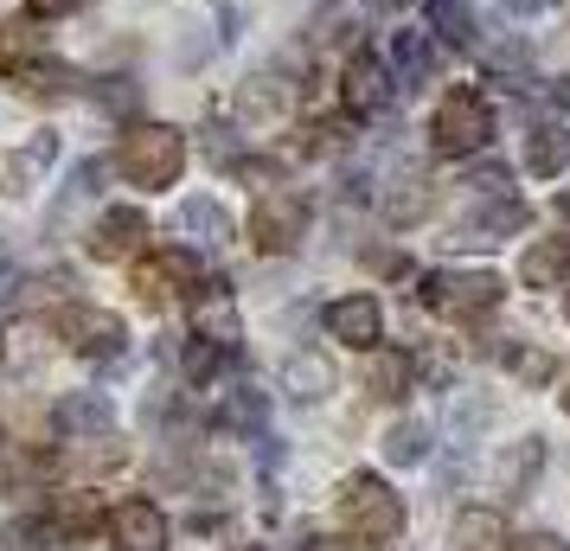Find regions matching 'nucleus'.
<instances>
[{
    "label": "nucleus",
    "mask_w": 570,
    "mask_h": 551,
    "mask_svg": "<svg viewBox=\"0 0 570 551\" xmlns=\"http://www.w3.org/2000/svg\"><path fill=\"white\" fill-rule=\"evenodd\" d=\"M116 167H122V180H129V186H148V193H160V186L180 180V167H186V135L174 129V122H135V129L122 135V148H116Z\"/></svg>",
    "instance_id": "nucleus-1"
},
{
    "label": "nucleus",
    "mask_w": 570,
    "mask_h": 551,
    "mask_svg": "<svg viewBox=\"0 0 570 551\" xmlns=\"http://www.w3.org/2000/svg\"><path fill=\"white\" fill-rule=\"evenodd\" d=\"M430 141H436L442 160H474V155H488V141H493V104L474 90V83H455V90L436 104Z\"/></svg>",
    "instance_id": "nucleus-2"
},
{
    "label": "nucleus",
    "mask_w": 570,
    "mask_h": 551,
    "mask_svg": "<svg viewBox=\"0 0 570 551\" xmlns=\"http://www.w3.org/2000/svg\"><path fill=\"white\" fill-rule=\"evenodd\" d=\"M500 295H507V283H500L493 269H430V276H423V302H430L436 315H449V321L493 315Z\"/></svg>",
    "instance_id": "nucleus-3"
},
{
    "label": "nucleus",
    "mask_w": 570,
    "mask_h": 551,
    "mask_svg": "<svg viewBox=\"0 0 570 551\" xmlns=\"http://www.w3.org/2000/svg\"><path fill=\"white\" fill-rule=\"evenodd\" d=\"M340 520L353 525L365 545H391V539L404 532V500L391 494L379 474H353V481L340 488Z\"/></svg>",
    "instance_id": "nucleus-4"
},
{
    "label": "nucleus",
    "mask_w": 570,
    "mask_h": 551,
    "mask_svg": "<svg viewBox=\"0 0 570 551\" xmlns=\"http://www.w3.org/2000/svg\"><path fill=\"white\" fill-rule=\"evenodd\" d=\"M302 232H308V199H302V193H288V186L257 193V206H250V250L288 257V250L302 244Z\"/></svg>",
    "instance_id": "nucleus-5"
},
{
    "label": "nucleus",
    "mask_w": 570,
    "mask_h": 551,
    "mask_svg": "<svg viewBox=\"0 0 570 551\" xmlns=\"http://www.w3.org/2000/svg\"><path fill=\"white\" fill-rule=\"evenodd\" d=\"M199 289V257L186 244H167V250H148V263L135 269V295L148 308H167L174 295H193Z\"/></svg>",
    "instance_id": "nucleus-6"
},
{
    "label": "nucleus",
    "mask_w": 570,
    "mask_h": 551,
    "mask_svg": "<svg viewBox=\"0 0 570 551\" xmlns=\"http://www.w3.org/2000/svg\"><path fill=\"white\" fill-rule=\"evenodd\" d=\"M525 199H513V193H488L481 199V211H468L462 225L449 232V244H462V250H488V244H507V237L525 232Z\"/></svg>",
    "instance_id": "nucleus-7"
},
{
    "label": "nucleus",
    "mask_w": 570,
    "mask_h": 551,
    "mask_svg": "<svg viewBox=\"0 0 570 551\" xmlns=\"http://www.w3.org/2000/svg\"><path fill=\"white\" fill-rule=\"evenodd\" d=\"M391 78H397L391 65H379L372 52H353L346 58V71H340V97H346L353 116H385L391 97H397V83Z\"/></svg>",
    "instance_id": "nucleus-8"
},
{
    "label": "nucleus",
    "mask_w": 570,
    "mask_h": 551,
    "mask_svg": "<svg viewBox=\"0 0 570 551\" xmlns=\"http://www.w3.org/2000/svg\"><path fill=\"white\" fill-rule=\"evenodd\" d=\"M58 334L78 346L83 360H116L122 353V321L104 315V308H65L58 315Z\"/></svg>",
    "instance_id": "nucleus-9"
},
{
    "label": "nucleus",
    "mask_w": 570,
    "mask_h": 551,
    "mask_svg": "<svg viewBox=\"0 0 570 551\" xmlns=\"http://www.w3.org/2000/svg\"><path fill=\"white\" fill-rule=\"evenodd\" d=\"M141 237H148V211H141V206H109L104 218L90 225L83 250H90L97 263H116V257H129Z\"/></svg>",
    "instance_id": "nucleus-10"
},
{
    "label": "nucleus",
    "mask_w": 570,
    "mask_h": 551,
    "mask_svg": "<svg viewBox=\"0 0 570 551\" xmlns=\"http://www.w3.org/2000/svg\"><path fill=\"white\" fill-rule=\"evenodd\" d=\"M288 109H295V83H288L283 71H257V78H244V90H237V116H244L250 129L283 122Z\"/></svg>",
    "instance_id": "nucleus-11"
},
{
    "label": "nucleus",
    "mask_w": 570,
    "mask_h": 551,
    "mask_svg": "<svg viewBox=\"0 0 570 551\" xmlns=\"http://www.w3.org/2000/svg\"><path fill=\"white\" fill-rule=\"evenodd\" d=\"M109 539L122 551H167V513L155 500H122L109 513Z\"/></svg>",
    "instance_id": "nucleus-12"
},
{
    "label": "nucleus",
    "mask_w": 570,
    "mask_h": 551,
    "mask_svg": "<svg viewBox=\"0 0 570 551\" xmlns=\"http://www.w3.org/2000/svg\"><path fill=\"white\" fill-rule=\"evenodd\" d=\"M193 334H206V341H218V346H232L237 353V295H232V283H199L193 289Z\"/></svg>",
    "instance_id": "nucleus-13"
},
{
    "label": "nucleus",
    "mask_w": 570,
    "mask_h": 551,
    "mask_svg": "<svg viewBox=\"0 0 570 551\" xmlns=\"http://www.w3.org/2000/svg\"><path fill=\"white\" fill-rule=\"evenodd\" d=\"M327 334L340 346H379L385 341V315H379L372 295H340V302H327Z\"/></svg>",
    "instance_id": "nucleus-14"
},
{
    "label": "nucleus",
    "mask_w": 570,
    "mask_h": 551,
    "mask_svg": "<svg viewBox=\"0 0 570 551\" xmlns=\"http://www.w3.org/2000/svg\"><path fill=\"white\" fill-rule=\"evenodd\" d=\"M52 423H58V436H83V443H97L109 423H116V411H109L104 392H65L58 397V411H52Z\"/></svg>",
    "instance_id": "nucleus-15"
},
{
    "label": "nucleus",
    "mask_w": 570,
    "mask_h": 551,
    "mask_svg": "<svg viewBox=\"0 0 570 551\" xmlns=\"http://www.w3.org/2000/svg\"><path fill=\"white\" fill-rule=\"evenodd\" d=\"M46 52V27H39V13H20V20H0V71L7 78H20L32 71Z\"/></svg>",
    "instance_id": "nucleus-16"
},
{
    "label": "nucleus",
    "mask_w": 570,
    "mask_h": 551,
    "mask_svg": "<svg viewBox=\"0 0 570 551\" xmlns=\"http://www.w3.org/2000/svg\"><path fill=\"white\" fill-rule=\"evenodd\" d=\"M391 71L404 78V90L436 78V32H397L391 39Z\"/></svg>",
    "instance_id": "nucleus-17"
},
{
    "label": "nucleus",
    "mask_w": 570,
    "mask_h": 551,
    "mask_svg": "<svg viewBox=\"0 0 570 551\" xmlns=\"http://www.w3.org/2000/svg\"><path fill=\"white\" fill-rule=\"evenodd\" d=\"M570 276V244H558V237H539L525 257H519V283L525 289H558Z\"/></svg>",
    "instance_id": "nucleus-18"
},
{
    "label": "nucleus",
    "mask_w": 570,
    "mask_h": 551,
    "mask_svg": "<svg viewBox=\"0 0 570 551\" xmlns=\"http://www.w3.org/2000/svg\"><path fill=\"white\" fill-rule=\"evenodd\" d=\"M570 167V129L564 122H539L532 141H525V174H539V180H558Z\"/></svg>",
    "instance_id": "nucleus-19"
},
{
    "label": "nucleus",
    "mask_w": 570,
    "mask_h": 551,
    "mask_svg": "<svg viewBox=\"0 0 570 551\" xmlns=\"http://www.w3.org/2000/svg\"><path fill=\"white\" fill-rule=\"evenodd\" d=\"M455 545L462 551H513L507 545V513H493V506H462V513H455Z\"/></svg>",
    "instance_id": "nucleus-20"
},
{
    "label": "nucleus",
    "mask_w": 570,
    "mask_h": 551,
    "mask_svg": "<svg viewBox=\"0 0 570 551\" xmlns=\"http://www.w3.org/2000/svg\"><path fill=\"white\" fill-rule=\"evenodd\" d=\"M52 160H58V135L46 129V135H32L20 155H7V174H0V186L20 199V193H32V174H39V167H52Z\"/></svg>",
    "instance_id": "nucleus-21"
},
{
    "label": "nucleus",
    "mask_w": 570,
    "mask_h": 551,
    "mask_svg": "<svg viewBox=\"0 0 570 551\" xmlns=\"http://www.w3.org/2000/svg\"><path fill=\"white\" fill-rule=\"evenodd\" d=\"M544 469V443L539 436H525V443H513V455L500 462V488H507V500H525L532 494V481H539Z\"/></svg>",
    "instance_id": "nucleus-22"
},
{
    "label": "nucleus",
    "mask_w": 570,
    "mask_h": 551,
    "mask_svg": "<svg viewBox=\"0 0 570 551\" xmlns=\"http://www.w3.org/2000/svg\"><path fill=\"white\" fill-rule=\"evenodd\" d=\"M0 360L13 372H32L46 360V321H13L7 334H0Z\"/></svg>",
    "instance_id": "nucleus-23"
},
{
    "label": "nucleus",
    "mask_w": 570,
    "mask_h": 551,
    "mask_svg": "<svg viewBox=\"0 0 570 551\" xmlns=\"http://www.w3.org/2000/svg\"><path fill=\"white\" fill-rule=\"evenodd\" d=\"M283 385H288V397H327L334 392V366H327V360H321V353H295V360H288L283 366Z\"/></svg>",
    "instance_id": "nucleus-24"
},
{
    "label": "nucleus",
    "mask_w": 570,
    "mask_h": 551,
    "mask_svg": "<svg viewBox=\"0 0 570 551\" xmlns=\"http://www.w3.org/2000/svg\"><path fill=\"white\" fill-rule=\"evenodd\" d=\"M430 32H436L442 46H474L481 32H474V7L468 0H430Z\"/></svg>",
    "instance_id": "nucleus-25"
},
{
    "label": "nucleus",
    "mask_w": 570,
    "mask_h": 551,
    "mask_svg": "<svg viewBox=\"0 0 570 551\" xmlns=\"http://www.w3.org/2000/svg\"><path fill=\"white\" fill-rule=\"evenodd\" d=\"M423 455H430V423L423 417H404V423L385 430V462L391 469H416Z\"/></svg>",
    "instance_id": "nucleus-26"
},
{
    "label": "nucleus",
    "mask_w": 570,
    "mask_h": 551,
    "mask_svg": "<svg viewBox=\"0 0 570 551\" xmlns=\"http://www.w3.org/2000/svg\"><path fill=\"white\" fill-rule=\"evenodd\" d=\"M180 232H193V244H225L232 237V218H225V206L218 199H186L180 206Z\"/></svg>",
    "instance_id": "nucleus-27"
},
{
    "label": "nucleus",
    "mask_w": 570,
    "mask_h": 551,
    "mask_svg": "<svg viewBox=\"0 0 570 551\" xmlns=\"http://www.w3.org/2000/svg\"><path fill=\"white\" fill-rule=\"evenodd\" d=\"M430 206H436L430 180H391V193H385V218L391 225H416V218H430Z\"/></svg>",
    "instance_id": "nucleus-28"
},
{
    "label": "nucleus",
    "mask_w": 570,
    "mask_h": 551,
    "mask_svg": "<svg viewBox=\"0 0 570 551\" xmlns=\"http://www.w3.org/2000/svg\"><path fill=\"white\" fill-rule=\"evenodd\" d=\"M232 360H237L232 346H218V341H206V334H193V346H186V360H180V366H186V378H193V385L206 392L212 378H218V372L232 366Z\"/></svg>",
    "instance_id": "nucleus-29"
},
{
    "label": "nucleus",
    "mask_w": 570,
    "mask_h": 551,
    "mask_svg": "<svg viewBox=\"0 0 570 551\" xmlns=\"http://www.w3.org/2000/svg\"><path fill=\"white\" fill-rule=\"evenodd\" d=\"M263 417H269V404H263L257 385H232L225 411H218V423H225V430H263Z\"/></svg>",
    "instance_id": "nucleus-30"
},
{
    "label": "nucleus",
    "mask_w": 570,
    "mask_h": 551,
    "mask_svg": "<svg viewBox=\"0 0 570 551\" xmlns=\"http://www.w3.org/2000/svg\"><path fill=\"white\" fill-rule=\"evenodd\" d=\"M20 83H27V97H71L83 78L71 71V65H46V58H39L32 71H20Z\"/></svg>",
    "instance_id": "nucleus-31"
},
{
    "label": "nucleus",
    "mask_w": 570,
    "mask_h": 551,
    "mask_svg": "<svg viewBox=\"0 0 570 551\" xmlns=\"http://www.w3.org/2000/svg\"><path fill=\"white\" fill-rule=\"evenodd\" d=\"M199 141H206V155L225 167V174H250V160H244V148H237V135L225 129V122H206L199 129Z\"/></svg>",
    "instance_id": "nucleus-32"
},
{
    "label": "nucleus",
    "mask_w": 570,
    "mask_h": 551,
    "mask_svg": "<svg viewBox=\"0 0 570 551\" xmlns=\"http://www.w3.org/2000/svg\"><path fill=\"white\" fill-rule=\"evenodd\" d=\"M411 392V360L404 353H379L372 366V397H404Z\"/></svg>",
    "instance_id": "nucleus-33"
},
{
    "label": "nucleus",
    "mask_w": 570,
    "mask_h": 551,
    "mask_svg": "<svg viewBox=\"0 0 570 551\" xmlns=\"http://www.w3.org/2000/svg\"><path fill=\"white\" fill-rule=\"evenodd\" d=\"M500 360H507V366H513L525 385H544V378L558 372V366H551V353H539V346H513V341L500 346Z\"/></svg>",
    "instance_id": "nucleus-34"
},
{
    "label": "nucleus",
    "mask_w": 570,
    "mask_h": 551,
    "mask_svg": "<svg viewBox=\"0 0 570 551\" xmlns=\"http://www.w3.org/2000/svg\"><path fill=\"white\" fill-rule=\"evenodd\" d=\"M0 539H7L13 551H39V545H52L58 539V525L52 520H7L0 525Z\"/></svg>",
    "instance_id": "nucleus-35"
},
{
    "label": "nucleus",
    "mask_w": 570,
    "mask_h": 551,
    "mask_svg": "<svg viewBox=\"0 0 570 551\" xmlns=\"http://www.w3.org/2000/svg\"><path fill=\"white\" fill-rule=\"evenodd\" d=\"M104 160L90 155V160H78V167H71V180H65V206H78V199H90V193H97V186H104Z\"/></svg>",
    "instance_id": "nucleus-36"
},
{
    "label": "nucleus",
    "mask_w": 570,
    "mask_h": 551,
    "mask_svg": "<svg viewBox=\"0 0 570 551\" xmlns=\"http://www.w3.org/2000/svg\"><path fill=\"white\" fill-rule=\"evenodd\" d=\"M90 0H27V13H39V20H65V13H83Z\"/></svg>",
    "instance_id": "nucleus-37"
},
{
    "label": "nucleus",
    "mask_w": 570,
    "mask_h": 551,
    "mask_svg": "<svg viewBox=\"0 0 570 551\" xmlns=\"http://www.w3.org/2000/svg\"><path fill=\"white\" fill-rule=\"evenodd\" d=\"M558 0H500V13L507 20H539V13H551Z\"/></svg>",
    "instance_id": "nucleus-38"
},
{
    "label": "nucleus",
    "mask_w": 570,
    "mask_h": 551,
    "mask_svg": "<svg viewBox=\"0 0 570 551\" xmlns=\"http://www.w3.org/2000/svg\"><path fill=\"white\" fill-rule=\"evenodd\" d=\"M360 7H365V13H379V20H397L411 0H360Z\"/></svg>",
    "instance_id": "nucleus-39"
},
{
    "label": "nucleus",
    "mask_w": 570,
    "mask_h": 551,
    "mask_svg": "<svg viewBox=\"0 0 570 551\" xmlns=\"http://www.w3.org/2000/svg\"><path fill=\"white\" fill-rule=\"evenodd\" d=\"M13 295H20V269H13V263H0V302H13Z\"/></svg>",
    "instance_id": "nucleus-40"
},
{
    "label": "nucleus",
    "mask_w": 570,
    "mask_h": 551,
    "mask_svg": "<svg viewBox=\"0 0 570 551\" xmlns=\"http://www.w3.org/2000/svg\"><path fill=\"white\" fill-rule=\"evenodd\" d=\"M513 551H564V545H558V539H544V532H539V539H519Z\"/></svg>",
    "instance_id": "nucleus-41"
},
{
    "label": "nucleus",
    "mask_w": 570,
    "mask_h": 551,
    "mask_svg": "<svg viewBox=\"0 0 570 551\" xmlns=\"http://www.w3.org/2000/svg\"><path fill=\"white\" fill-rule=\"evenodd\" d=\"M551 104H558V109H570V71H564L558 83H551Z\"/></svg>",
    "instance_id": "nucleus-42"
},
{
    "label": "nucleus",
    "mask_w": 570,
    "mask_h": 551,
    "mask_svg": "<svg viewBox=\"0 0 570 551\" xmlns=\"http://www.w3.org/2000/svg\"><path fill=\"white\" fill-rule=\"evenodd\" d=\"M302 551H353V545H340V539H308Z\"/></svg>",
    "instance_id": "nucleus-43"
},
{
    "label": "nucleus",
    "mask_w": 570,
    "mask_h": 551,
    "mask_svg": "<svg viewBox=\"0 0 570 551\" xmlns=\"http://www.w3.org/2000/svg\"><path fill=\"white\" fill-rule=\"evenodd\" d=\"M558 218H570V193H558Z\"/></svg>",
    "instance_id": "nucleus-44"
},
{
    "label": "nucleus",
    "mask_w": 570,
    "mask_h": 551,
    "mask_svg": "<svg viewBox=\"0 0 570 551\" xmlns=\"http://www.w3.org/2000/svg\"><path fill=\"white\" fill-rule=\"evenodd\" d=\"M564 411H570V385H564Z\"/></svg>",
    "instance_id": "nucleus-45"
},
{
    "label": "nucleus",
    "mask_w": 570,
    "mask_h": 551,
    "mask_svg": "<svg viewBox=\"0 0 570 551\" xmlns=\"http://www.w3.org/2000/svg\"><path fill=\"white\" fill-rule=\"evenodd\" d=\"M564 315H570V295H564Z\"/></svg>",
    "instance_id": "nucleus-46"
},
{
    "label": "nucleus",
    "mask_w": 570,
    "mask_h": 551,
    "mask_svg": "<svg viewBox=\"0 0 570 551\" xmlns=\"http://www.w3.org/2000/svg\"><path fill=\"white\" fill-rule=\"evenodd\" d=\"M564 7H570V0H564Z\"/></svg>",
    "instance_id": "nucleus-47"
}]
</instances>
